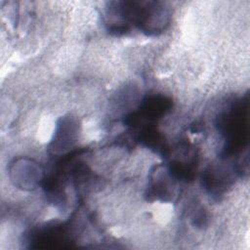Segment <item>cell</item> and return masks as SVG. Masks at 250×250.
Listing matches in <instances>:
<instances>
[{
    "label": "cell",
    "instance_id": "1",
    "mask_svg": "<svg viewBox=\"0 0 250 250\" xmlns=\"http://www.w3.org/2000/svg\"><path fill=\"white\" fill-rule=\"evenodd\" d=\"M220 129L226 136L229 153L235 152L245 146L248 137L247 99L235 102L220 118Z\"/></svg>",
    "mask_w": 250,
    "mask_h": 250
}]
</instances>
